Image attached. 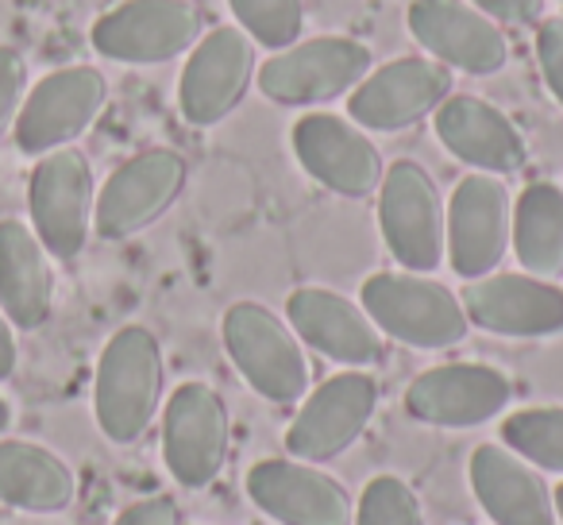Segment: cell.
Here are the masks:
<instances>
[{"mask_svg": "<svg viewBox=\"0 0 563 525\" xmlns=\"http://www.w3.org/2000/svg\"><path fill=\"white\" fill-rule=\"evenodd\" d=\"M478 12L494 20V24H514V28H529L544 17V0H471Z\"/></svg>", "mask_w": 563, "mask_h": 525, "instance_id": "32", "label": "cell"}, {"mask_svg": "<svg viewBox=\"0 0 563 525\" xmlns=\"http://www.w3.org/2000/svg\"><path fill=\"white\" fill-rule=\"evenodd\" d=\"M452 94V70L437 58L406 55L371 70L347 97L352 124L371 132H401L429 112H437Z\"/></svg>", "mask_w": 563, "mask_h": 525, "instance_id": "12", "label": "cell"}, {"mask_svg": "<svg viewBox=\"0 0 563 525\" xmlns=\"http://www.w3.org/2000/svg\"><path fill=\"white\" fill-rule=\"evenodd\" d=\"M514 201L509 189L494 174H471L452 189L448 201V263L460 278H486L509 248Z\"/></svg>", "mask_w": 563, "mask_h": 525, "instance_id": "13", "label": "cell"}, {"mask_svg": "<svg viewBox=\"0 0 563 525\" xmlns=\"http://www.w3.org/2000/svg\"><path fill=\"white\" fill-rule=\"evenodd\" d=\"M240 20V28L251 35V43L271 51H286L298 43L306 28V4L301 0H228Z\"/></svg>", "mask_w": 563, "mask_h": 525, "instance_id": "27", "label": "cell"}, {"mask_svg": "<svg viewBox=\"0 0 563 525\" xmlns=\"http://www.w3.org/2000/svg\"><path fill=\"white\" fill-rule=\"evenodd\" d=\"M220 337H224L228 360L235 363L243 383L258 398L274 402V406H290V402L306 398L309 360L301 352L298 332L274 309L258 306V302H235L220 321Z\"/></svg>", "mask_w": 563, "mask_h": 525, "instance_id": "3", "label": "cell"}, {"mask_svg": "<svg viewBox=\"0 0 563 525\" xmlns=\"http://www.w3.org/2000/svg\"><path fill=\"white\" fill-rule=\"evenodd\" d=\"M509 248L525 275L560 278L563 275V189L555 182H532L514 205Z\"/></svg>", "mask_w": 563, "mask_h": 525, "instance_id": "25", "label": "cell"}, {"mask_svg": "<svg viewBox=\"0 0 563 525\" xmlns=\"http://www.w3.org/2000/svg\"><path fill=\"white\" fill-rule=\"evenodd\" d=\"M355 525H424V506L401 475H375L360 494Z\"/></svg>", "mask_w": 563, "mask_h": 525, "instance_id": "28", "label": "cell"}, {"mask_svg": "<svg viewBox=\"0 0 563 525\" xmlns=\"http://www.w3.org/2000/svg\"><path fill=\"white\" fill-rule=\"evenodd\" d=\"M409 32L437 63L463 74H498L509 58L506 32L486 12L463 0H413L409 4Z\"/></svg>", "mask_w": 563, "mask_h": 525, "instance_id": "18", "label": "cell"}, {"mask_svg": "<svg viewBox=\"0 0 563 525\" xmlns=\"http://www.w3.org/2000/svg\"><path fill=\"white\" fill-rule=\"evenodd\" d=\"M12 429V402L0 394V433H9Z\"/></svg>", "mask_w": 563, "mask_h": 525, "instance_id": "34", "label": "cell"}, {"mask_svg": "<svg viewBox=\"0 0 563 525\" xmlns=\"http://www.w3.org/2000/svg\"><path fill=\"white\" fill-rule=\"evenodd\" d=\"M294 155L313 182L340 197H367L383 186V155L360 124L309 112L294 124Z\"/></svg>", "mask_w": 563, "mask_h": 525, "instance_id": "16", "label": "cell"}, {"mask_svg": "<svg viewBox=\"0 0 563 525\" xmlns=\"http://www.w3.org/2000/svg\"><path fill=\"white\" fill-rule=\"evenodd\" d=\"M232 445V417L209 383H181L163 414V460L178 486L201 491L220 475Z\"/></svg>", "mask_w": 563, "mask_h": 525, "instance_id": "9", "label": "cell"}, {"mask_svg": "<svg viewBox=\"0 0 563 525\" xmlns=\"http://www.w3.org/2000/svg\"><path fill=\"white\" fill-rule=\"evenodd\" d=\"M93 166L78 147H58L40 155L27 182V212L32 232L55 259H78L93 228Z\"/></svg>", "mask_w": 563, "mask_h": 525, "instance_id": "6", "label": "cell"}, {"mask_svg": "<svg viewBox=\"0 0 563 525\" xmlns=\"http://www.w3.org/2000/svg\"><path fill=\"white\" fill-rule=\"evenodd\" d=\"M501 445L532 468L563 475V406H529L501 422Z\"/></svg>", "mask_w": 563, "mask_h": 525, "instance_id": "26", "label": "cell"}, {"mask_svg": "<svg viewBox=\"0 0 563 525\" xmlns=\"http://www.w3.org/2000/svg\"><path fill=\"white\" fill-rule=\"evenodd\" d=\"M112 525H181V510L170 494H151V499H140L120 510Z\"/></svg>", "mask_w": 563, "mask_h": 525, "instance_id": "31", "label": "cell"}, {"mask_svg": "<svg viewBox=\"0 0 563 525\" xmlns=\"http://www.w3.org/2000/svg\"><path fill=\"white\" fill-rule=\"evenodd\" d=\"M437 140L478 174H517L529 158L525 135L501 109L483 97H448L437 109Z\"/></svg>", "mask_w": 563, "mask_h": 525, "instance_id": "21", "label": "cell"}, {"mask_svg": "<svg viewBox=\"0 0 563 525\" xmlns=\"http://www.w3.org/2000/svg\"><path fill=\"white\" fill-rule=\"evenodd\" d=\"M514 398V386L490 363H444L417 375L406 391L409 417L437 429H471L498 417Z\"/></svg>", "mask_w": 563, "mask_h": 525, "instance_id": "17", "label": "cell"}, {"mask_svg": "<svg viewBox=\"0 0 563 525\" xmlns=\"http://www.w3.org/2000/svg\"><path fill=\"white\" fill-rule=\"evenodd\" d=\"M163 406V348L143 325L112 332L97 360L93 414L112 445H135Z\"/></svg>", "mask_w": 563, "mask_h": 525, "instance_id": "1", "label": "cell"}, {"mask_svg": "<svg viewBox=\"0 0 563 525\" xmlns=\"http://www.w3.org/2000/svg\"><path fill=\"white\" fill-rule=\"evenodd\" d=\"M0 309L16 329L32 332L51 321L55 309V271L32 225L0 220Z\"/></svg>", "mask_w": 563, "mask_h": 525, "instance_id": "23", "label": "cell"}, {"mask_svg": "<svg viewBox=\"0 0 563 525\" xmlns=\"http://www.w3.org/2000/svg\"><path fill=\"white\" fill-rule=\"evenodd\" d=\"M189 166L178 151L151 147L109 174L93 205V228L101 240H128L151 228L181 197Z\"/></svg>", "mask_w": 563, "mask_h": 525, "instance_id": "10", "label": "cell"}, {"mask_svg": "<svg viewBox=\"0 0 563 525\" xmlns=\"http://www.w3.org/2000/svg\"><path fill=\"white\" fill-rule=\"evenodd\" d=\"M247 494L278 525H352L355 506L347 486L321 463L258 460L247 471Z\"/></svg>", "mask_w": 563, "mask_h": 525, "instance_id": "15", "label": "cell"}, {"mask_svg": "<svg viewBox=\"0 0 563 525\" xmlns=\"http://www.w3.org/2000/svg\"><path fill=\"white\" fill-rule=\"evenodd\" d=\"M78 494V475L35 440H0V502L24 514H58Z\"/></svg>", "mask_w": 563, "mask_h": 525, "instance_id": "24", "label": "cell"}, {"mask_svg": "<svg viewBox=\"0 0 563 525\" xmlns=\"http://www.w3.org/2000/svg\"><path fill=\"white\" fill-rule=\"evenodd\" d=\"M552 502H555V517H563V483L552 491Z\"/></svg>", "mask_w": 563, "mask_h": 525, "instance_id": "35", "label": "cell"}, {"mask_svg": "<svg viewBox=\"0 0 563 525\" xmlns=\"http://www.w3.org/2000/svg\"><path fill=\"white\" fill-rule=\"evenodd\" d=\"M467 479L494 525H555L552 486L506 445H478L471 452Z\"/></svg>", "mask_w": 563, "mask_h": 525, "instance_id": "22", "label": "cell"}, {"mask_svg": "<svg viewBox=\"0 0 563 525\" xmlns=\"http://www.w3.org/2000/svg\"><path fill=\"white\" fill-rule=\"evenodd\" d=\"M378 406V383L360 368L324 379L286 429V448L294 460L329 463L367 433Z\"/></svg>", "mask_w": 563, "mask_h": 525, "instance_id": "11", "label": "cell"}, {"mask_svg": "<svg viewBox=\"0 0 563 525\" xmlns=\"http://www.w3.org/2000/svg\"><path fill=\"white\" fill-rule=\"evenodd\" d=\"M467 321L494 337H560L563 332V286L532 275H486L463 291Z\"/></svg>", "mask_w": 563, "mask_h": 525, "instance_id": "19", "label": "cell"}, {"mask_svg": "<svg viewBox=\"0 0 563 525\" xmlns=\"http://www.w3.org/2000/svg\"><path fill=\"white\" fill-rule=\"evenodd\" d=\"M537 58L552 97L563 105V17H548L537 28Z\"/></svg>", "mask_w": 563, "mask_h": 525, "instance_id": "30", "label": "cell"}, {"mask_svg": "<svg viewBox=\"0 0 563 525\" xmlns=\"http://www.w3.org/2000/svg\"><path fill=\"white\" fill-rule=\"evenodd\" d=\"M255 78V43L243 28H217L189 51L178 81L181 117L194 128H212L247 97Z\"/></svg>", "mask_w": 563, "mask_h": 525, "instance_id": "14", "label": "cell"}, {"mask_svg": "<svg viewBox=\"0 0 563 525\" xmlns=\"http://www.w3.org/2000/svg\"><path fill=\"white\" fill-rule=\"evenodd\" d=\"M27 97V63L16 47H0V140L12 132Z\"/></svg>", "mask_w": 563, "mask_h": 525, "instance_id": "29", "label": "cell"}, {"mask_svg": "<svg viewBox=\"0 0 563 525\" xmlns=\"http://www.w3.org/2000/svg\"><path fill=\"white\" fill-rule=\"evenodd\" d=\"M16 363H20L16 325H12L9 317H4V309H0V383H4V379H12Z\"/></svg>", "mask_w": 563, "mask_h": 525, "instance_id": "33", "label": "cell"}, {"mask_svg": "<svg viewBox=\"0 0 563 525\" xmlns=\"http://www.w3.org/2000/svg\"><path fill=\"white\" fill-rule=\"evenodd\" d=\"M205 12L194 0H120L101 12L89 43L101 58L124 66H158L197 47Z\"/></svg>", "mask_w": 563, "mask_h": 525, "instance_id": "4", "label": "cell"}, {"mask_svg": "<svg viewBox=\"0 0 563 525\" xmlns=\"http://www.w3.org/2000/svg\"><path fill=\"white\" fill-rule=\"evenodd\" d=\"M360 302L383 337L421 352L463 344L471 329L463 302L444 283L413 271H378L363 283Z\"/></svg>", "mask_w": 563, "mask_h": 525, "instance_id": "2", "label": "cell"}, {"mask_svg": "<svg viewBox=\"0 0 563 525\" xmlns=\"http://www.w3.org/2000/svg\"><path fill=\"white\" fill-rule=\"evenodd\" d=\"M290 329L298 332L301 344L329 356L347 368H371L386 356V340L378 325L367 317V309L355 306L352 298L329 291V286H301L286 298Z\"/></svg>", "mask_w": 563, "mask_h": 525, "instance_id": "20", "label": "cell"}, {"mask_svg": "<svg viewBox=\"0 0 563 525\" xmlns=\"http://www.w3.org/2000/svg\"><path fill=\"white\" fill-rule=\"evenodd\" d=\"M109 101V81L93 66H63L51 70L27 89L20 117L12 124L16 147L24 155H51L58 147H70L78 135L93 128Z\"/></svg>", "mask_w": 563, "mask_h": 525, "instance_id": "8", "label": "cell"}, {"mask_svg": "<svg viewBox=\"0 0 563 525\" xmlns=\"http://www.w3.org/2000/svg\"><path fill=\"white\" fill-rule=\"evenodd\" d=\"M378 189V228L390 255L413 275L437 271L444 263V201L432 174L413 158H398Z\"/></svg>", "mask_w": 563, "mask_h": 525, "instance_id": "7", "label": "cell"}, {"mask_svg": "<svg viewBox=\"0 0 563 525\" xmlns=\"http://www.w3.org/2000/svg\"><path fill=\"white\" fill-rule=\"evenodd\" d=\"M371 47L352 35H317L258 66V89L274 105H324L352 94L371 74Z\"/></svg>", "mask_w": 563, "mask_h": 525, "instance_id": "5", "label": "cell"}]
</instances>
